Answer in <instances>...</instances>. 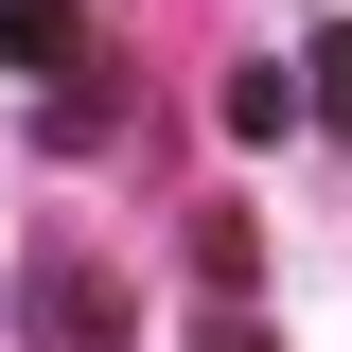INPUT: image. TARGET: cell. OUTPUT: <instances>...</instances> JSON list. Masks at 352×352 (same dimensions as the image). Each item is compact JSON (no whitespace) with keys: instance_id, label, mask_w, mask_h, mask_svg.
<instances>
[{"instance_id":"4","label":"cell","mask_w":352,"mask_h":352,"mask_svg":"<svg viewBox=\"0 0 352 352\" xmlns=\"http://www.w3.org/2000/svg\"><path fill=\"white\" fill-rule=\"evenodd\" d=\"M212 352H264V335H247V317H229V335H212Z\"/></svg>"},{"instance_id":"3","label":"cell","mask_w":352,"mask_h":352,"mask_svg":"<svg viewBox=\"0 0 352 352\" xmlns=\"http://www.w3.org/2000/svg\"><path fill=\"white\" fill-rule=\"evenodd\" d=\"M300 106H317V124H352V36H317V53H300Z\"/></svg>"},{"instance_id":"1","label":"cell","mask_w":352,"mask_h":352,"mask_svg":"<svg viewBox=\"0 0 352 352\" xmlns=\"http://www.w3.org/2000/svg\"><path fill=\"white\" fill-rule=\"evenodd\" d=\"M36 335L53 352H124V282L106 264H36Z\"/></svg>"},{"instance_id":"2","label":"cell","mask_w":352,"mask_h":352,"mask_svg":"<svg viewBox=\"0 0 352 352\" xmlns=\"http://www.w3.org/2000/svg\"><path fill=\"white\" fill-rule=\"evenodd\" d=\"M0 71H53V88H71L88 71V18H71V0H0Z\"/></svg>"}]
</instances>
